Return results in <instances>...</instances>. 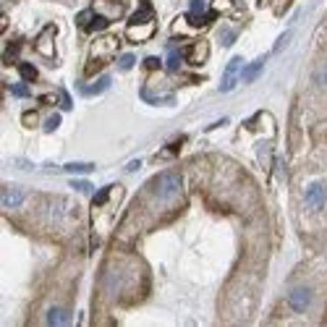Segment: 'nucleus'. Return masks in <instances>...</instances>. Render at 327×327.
Returning <instances> with one entry per match:
<instances>
[{
  "label": "nucleus",
  "mask_w": 327,
  "mask_h": 327,
  "mask_svg": "<svg viewBox=\"0 0 327 327\" xmlns=\"http://www.w3.org/2000/svg\"><path fill=\"white\" fill-rule=\"evenodd\" d=\"M324 205H327V183L324 181H311L306 189H304V196H301L304 212L317 215V212L324 210Z\"/></svg>",
  "instance_id": "obj_1"
},
{
  "label": "nucleus",
  "mask_w": 327,
  "mask_h": 327,
  "mask_svg": "<svg viewBox=\"0 0 327 327\" xmlns=\"http://www.w3.org/2000/svg\"><path fill=\"white\" fill-rule=\"evenodd\" d=\"M181 196V178L176 173H165L160 181H157V199L160 201H173Z\"/></svg>",
  "instance_id": "obj_2"
},
{
  "label": "nucleus",
  "mask_w": 327,
  "mask_h": 327,
  "mask_svg": "<svg viewBox=\"0 0 327 327\" xmlns=\"http://www.w3.org/2000/svg\"><path fill=\"white\" fill-rule=\"evenodd\" d=\"M311 301H314V293H311L309 285H293L288 293V306L293 311H306L311 306Z\"/></svg>",
  "instance_id": "obj_3"
},
{
  "label": "nucleus",
  "mask_w": 327,
  "mask_h": 327,
  "mask_svg": "<svg viewBox=\"0 0 327 327\" xmlns=\"http://www.w3.org/2000/svg\"><path fill=\"white\" fill-rule=\"evenodd\" d=\"M241 66H243V60H241L238 55L228 63L225 76H223V84H220V92H230L233 87H236V79H238V73H241Z\"/></svg>",
  "instance_id": "obj_4"
},
{
  "label": "nucleus",
  "mask_w": 327,
  "mask_h": 327,
  "mask_svg": "<svg viewBox=\"0 0 327 327\" xmlns=\"http://www.w3.org/2000/svg\"><path fill=\"white\" fill-rule=\"evenodd\" d=\"M152 34H154V21L131 24V26H129V32H126V37H129L131 42H144V39H149Z\"/></svg>",
  "instance_id": "obj_5"
},
{
  "label": "nucleus",
  "mask_w": 327,
  "mask_h": 327,
  "mask_svg": "<svg viewBox=\"0 0 327 327\" xmlns=\"http://www.w3.org/2000/svg\"><path fill=\"white\" fill-rule=\"evenodd\" d=\"M207 55H210V45L205 42V39H199L196 45H191L189 50H186V60L189 63H194V66H201L207 60Z\"/></svg>",
  "instance_id": "obj_6"
},
{
  "label": "nucleus",
  "mask_w": 327,
  "mask_h": 327,
  "mask_svg": "<svg viewBox=\"0 0 327 327\" xmlns=\"http://www.w3.org/2000/svg\"><path fill=\"white\" fill-rule=\"evenodd\" d=\"M53 37H55V26H48V29H45V32L37 37V50H39L42 55H53V53H55Z\"/></svg>",
  "instance_id": "obj_7"
},
{
  "label": "nucleus",
  "mask_w": 327,
  "mask_h": 327,
  "mask_svg": "<svg viewBox=\"0 0 327 327\" xmlns=\"http://www.w3.org/2000/svg\"><path fill=\"white\" fill-rule=\"evenodd\" d=\"M113 50H118V39L115 37H102V39H97L95 45H92V55L95 58H102V53H113Z\"/></svg>",
  "instance_id": "obj_8"
},
{
  "label": "nucleus",
  "mask_w": 327,
  "mask_h": 327,
  "mask_svg": "<svg viewBox=\"0 0 327 327\" xmlns=\"http://www.w3.org/2000/svg\"><path fill=\"white\" fill-rule=\"evenodd\" d=\"M21 201H24V191L6 186V189H3V207H6V210H13V207H19Z\"/></svg>",
  "instance_id": "obj_9"
},
{
  "label": "nucleus",
  "mask_w": 327,
  "mask_h": 327,
  "mask_svg": "<svg viewBox=\"0 0 327 327\" xmlns=\"http://www.w3.org/2000/svg\"><path fill=\"white\" fill-rule=\"evenodd\" d=\"M66 322H68V311H66V309L53 306V309L48 311V324H53V327H60V324H66Z\"/></svg>",
  "instance_id": "obj_10"
},
{
  "label": "nucleus",
  "mask_w": 327,
  "mask_h": 327,
  "mask_svg": "<svg viewBox=\"0 0 327 327\" xmlns=\"http://www.w3.org/2000/svg\"><path fill=\"white\" fill-rule=\"evenodd\" d=\"M107 87H110V76H102L100 81H95V84H89V87H81V92L87 97H95V95H100V92H105Z\"/></svg>",
  "instance_id": "obj_11"
},
{
  "label": "nucleus",
  "mask_w": 327,
  "mask_h": 327,
  "mask_svg": "<svg viewBox=\"0 0 327 327\" xmlns=\"http://www.w3.org/2000/svg\"><path fill=\"white\" fill-rule=\"evenodd\" d=\"M262 68H264V58L254 60L252 66H246V68H243V73H241V79H243V81H254L257 76L262 73Z\"/></svg>",
  "instance_id": "obj_12"
},
{
  "label": "nucleus",
  "mask_w": 327,
  "mask_h": 327,
  "mask_svg": "<svg viewBox=\"0 0 327 327\" xmlns=\"http://www.w3.org/2000/svg\"><path fill=\"white\" fill-rule=\"evenodd\" d=\"M142 21H152V8L149 6H142L134 16H131V24H142Z\"/></svg>",
  "instance_id": "obj_13"
},
{
  "label": "nucleus",
  "mask_w": 327,
  "mask_h": 327,
  "mask_svg": "<svg viewBox=\"0 0 327 327\" xmlns=\"http://www.w3.org/2000/svg\"><path fill=\"white\" fill-rule=\"evenodd\" d=\"M314 84H317L319 89H327V60L314 71Z\"/></svg>",
  "instance_id": "obj_14"
},
{
  "label": "nucleus",
  "mask_w": 327,
  "mask_h": 327,
  "mask_svg": "<svg viewBox=\"0 0 327 327\" xmlns=\"http://www.w3.org/2000/svg\"><path fill=\"white\" fill-rule=\"evenodd\" d=\"M165 66H168V71H178L181 68V50H170Z\"/></svg>",
  "instance_id": "obj_15"
},
{
  "label": "nucleus",
  "mask_w": 327,
  "mask_h": 327,
  "mask_svg": "<svg viewBox=\"0 0 327 327\" xmlns=\"http://www.w3.org/2000/svg\"><path fill=\"white\" fill-rule=\"evenodd\" d=\"M66 170H68V173H92L95 165H92V162H71V165H66Z\"/></svg>",
  "instance_id": "obj_16"
},
{
  "label": "nucleus",
  "mask_w": 327,
  "mask_h": 327,
  "mask_svg": "<svg viewBox=\"0 0 327 327\" xmlns=\"http://www.w3.org/2000/svg\"><path fill=\"white\" fill-rule=\"evenodd\" d=\"M19 73L24 76L26 81H34V79H37V68H34L32 63H19Z\"/></svg>",
  "instance_id": "obj_17"
},
{
  "label": "nucleus",
  "mask_w": 327,
  "mask_h": 327,
  "mask_svg": "<svg viewBox=\"0 0 327 327\" xmlns=\"http://www.w3.org/2000/svg\"><path fill=\"white\" fill-rule=\"evenodd\" d=\"M107 21H110L107 16H95V19H92V24H89L87 32H102V29H107Z\"/></svg>",
  "instance_id": "obj_18"
},
{
  "label": "nucleus",
  "mask_w": 327,
  "mask_h": 327,
  "mask_svg": "<svg viewBox=\"0 0 327 327\" xmlns=\"http://www.w3.org/2000/svg\"><path fill=\"white\" fill-rule=\"evenodd\" d=\"M92 19H95V11H81L79 16H76V24H79V26H84V29H89Z\"/></svg>",
  "instance_id": "obj_19"
},
{
  "label": "nucleus",
  "mask_w": 327,
  "mask_h": 327,
  "mask_svg": "<svg viewBox=\"0 0 327 327\" xmlns=\"http://www.w3.org/2000/svg\"><path fill=\"white\" fill-rule=\"evenodd\" d=\"M19 48H21V42H11L8 45V48H6V63H13V58H16Z\"/></svg>",
  "instance_id": "obj_20"
},
{
  "label": "nucleus",
  "mask_w": 327,
  "mask_h": 327,
  "mask_svg": "<svg viewBox=\"0 0 327 327\" xmlns=\"http://www.w3.org/2000/svg\"><path fill=\"white\" fill-rule=\"evenodd\" d=\"M58 126H60V115H58V113H53L48 120H45V131H48V134H50V131H55Z\"/></svg>",
  "instance_id": "obj_21"
},
{
  "label": "nucleus",
  "mask_w": 327,
  "mask_h": 327,
  "mask_svg": "<svg viewBox=\"0 0 327 327\" xmlns=\"http://www.w3.org/2000/svg\"><path fill=\"white\" fill-rule=\"evenodd\" d=\"M134 63H136L134 55H120V58H118V68H123V71H129Z\"/></svg>",
  "instance_id": "obj_22"
},
{
  "label": "nucleus",
  "mask_w": 327,
  "mask_h": 327,
  "mask_svg": "<svg viewBox=\"0 0 327 327\" xmlns=\"http://www.w3.org/2000/svg\"><path fill=\"white\" fill-rule=\"evenodd\" d=\"M71 186H73L76 191H84V194H92V191H95L89 181H71Z\"/></svg>",
  "instance_id": "obj_23"
},
{
  "label": "nucleus",
  "mask_w": 327,
  "mask_h": 327,
  "mask_svg": "<svg viewBox=\"0 0 327 327\" xmlns=\"http://www.w3.org/2000/svg\"><path fill=\"white\" fill-rule=\"evenodd\" d=\"M11 92H13V95H16V97H29V95H32L26 84H13V87H11Z\"/></svg>",
  "instance_id": "obj_24"
},
{
  "label": "nucleus",
  "mask_w": 327,
  "mask_h": 327,
  "mask_svg": "<svg viewBox=\"0 0 327 327\" xmlns=\"http://www.w3.org/2000/svg\"><path fill=\"white\" fill-rule=\"evenodd\" d=\"M220 42L225 45V48H228V45H233V42H236V32H233V29H225L223 37H220Z\"/></svg>",
  "instance_id": "obj_25"
},
{
  "label": "nucleus",
  "mask_w": 327,
  "mask_h": 327,
  "mask_svg": "<svg viewBox=\"0 0 327 327\" xmlns=\"http://www.w3.org/2000/svg\"><path fill=\"white\" fill-rule=\"evenodd\" d=\"M107 196H110V189H102V191H97V194H95V207L105 205V201H107Z\"/></svg>",
  "instance_id": "obj_26"
},
{
  "label": "nucleus",
  "mask_w": 327,
  "mask_h": 327,
  "mask_svg": "<svg viewBox=\"0 0 327 327\" xmlns=\"http://www.w3.org/2000/svg\"><path fill=\"white\" fill-rule=\"evenodd\" d=\"M212 8L215 11H230L233 3H230V0H212Z\"/></svg>",
  "instance_id": "obj_27"
},
{
  "label": "nucleus",
  "mask_w": 327,
  "mask_h": 327,
  "mask_svg": "<svg viewBox=\"0 0 327 327\" xmlns=\"http://www.w3.org/2000/svg\"><path fill=\"white\" fill-rule=\"evenodd\" d=\"M288 39H291V32H285L283 37H280V39L275 42V48H272V53H280V50H283L285 45H288Z\"/></svg>",
  "instance_id": "obj_28"
},
{
  "label": "nucleus",
  "mask_w": 327,
  "mask_h": 327,
  "mask_svg": "<svg viewBox=\"0 0 327 327\" xmlns=\"http://www.w3.org/2000/svg\"><path fill=\"white\" fill-rule=\"evenodd\" d=\"M144 68H147V71H157V68H160V58H147V60H144Z\"/></svg>",
  "instance_id": "obj_29"
},
{
  "label": "nucleus",
  "mask_w": 327,
  "mask_h": 327,
  "mask_svg": "<svg viewBox=\"0 0 327 327\" xmlns=\"http://www.w3.org/2000/svg\"><path fill=\"white\" fill-rule=\"evenodd\" d=\"M34 123H37V113L29 110V113L24 115V126H34Z\"/></svg>",
  "instance_id": "obj_30"
},
{
  "label": "nucleus",
  "mask_w": 327,
  "mask_h": 327,
  "mask_svg": "<svg viewBox=\"0 0 327 327\" xmlns=\"http://www.w3.org/2000/svg\"><path fill=\"white\" fill-rule=\"evenodd\" d=\"M60 107H63V110H71V97L68 95H60Z\"/></svg>",
  "instance_id": "obj_31"
}]
</instances>
